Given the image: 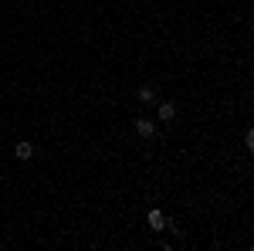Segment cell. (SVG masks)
<instances>
[{
    "label": "cell",
    "instance_id": "cell-2",
    "mask_svg": "<svg viewBox=\"0 0 254 251\" xmlns=\"http://www.w3.org/2000/svg\"><path fill=\"white\" fill-rule=\"evenodd\" d=\"M142 221H146V228L156 234V238H163V234H166V221H170V217H166V211H163V207L149 204V207H146V214H142ZM166 238H170V234H166Z\"/></svg>",
    "mask_w": 254,
    "mask_h": 251
},
{
    "label": "cell",
    "instance_id": "cell-1",
    "mask_svg": "<svg viewBox=\"0 0 254 251\" xmlns=\"http://www.w3.org/2000/svg\"><path fill=\"white\" fill-rule=\"evenodd\" d=\"M132 95H136V102H139V105H146V109H153V105H156L159 98H166V92L159 88L156 82H139V85H136V92H132Z\"/></svg>",
    "mask_w": 254,
    "mask_h": 251
},
{
    "label": "cell",
    "instance_id": "cell-3",
    "mask_svg": "<svg viewBox=\"0 0 254 251\" xmlns=\"http://www.w3.org/2000/svg\"><path fill=\"white\" fill-rule=\"evenodd\" d=\"M34 156H38V143L34 139H27V136L14 139V146H10V160L14 163H31Z\"/></svg>",
    "mask_w": 254,
    "mask_h": 251
}]
</instances>
